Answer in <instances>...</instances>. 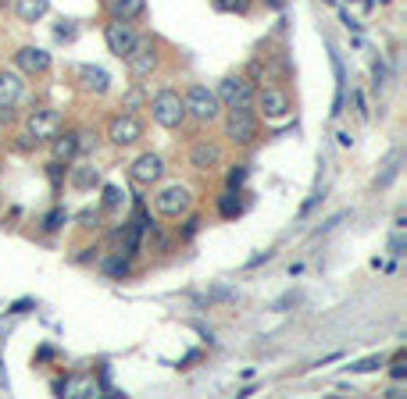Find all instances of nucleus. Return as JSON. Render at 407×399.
<instances>
[{
  "label": "nucleus",
  "mask_w": 407,
  "mask_h": 399,
  "mask_svg": "<svg viewBox=\"0 0 407 399\" xmlns=\"http://www.w3.org/2000/svg\"><path fill=\"white\" fill-rule=\"evenodd\" d=\"M150 115H154V122L161 129H179L186 122V104H182V97L175 90H161L150 100Z\"/></svg>",
  "instance_id": "obj_1"
},
{
  "label": "nucleus",
  "mask_w": 407,
  "mask_h": 399,
  "mask_svg": "<svg viewBox=\"0 0 407 399\" xmlns=\"http://www.w3.org/2000/svg\"><path fill=\"white\" fill-rule=\"evenodd\" d=\"M182 104H186V115H189V118H196V122H204V125H211V122L218 118V111H222L218 97H215L208 86H200V83L186 90Z\"/></svg>",
  "instance_id": "obj_2"
},
{
  "label": "nucleus",
  "mask_w": 407,
  "mask_h": 399,
  "mask_svg": "<svg viewBox=\"0 0 407 399\" xmlns=\"http://www.w3.org/2000/svg\"><path fill=\"white\" fill-rule=\"evenodd\" d=\"M226 139H233L236 147H247L258 139V118L250 107H229L226 115Z\"/></svg>",
  "instance_id": "obj_3"
},
{
  "label": "nucleus",
  "mask_w": 407,
  "mask_h": 399,
  "mask_svg": "<svg viewBox=\"0 0 407 399\" xmlns=\"http://www.w3.org/2000/svg\"><path fill=\"white\" fill-rule=\"evenodd\" d=\"M26 129H29V139H33V143H51V139L65 129V118H61V111H54V107H36V111L29 115Z\"/></svg>",
  "instance_id": "obj_4"
},
{
  "label": "nucleus",
  "mask_w": 407,
  "mask_h": 399,
  "mask_svg": "<svg viewBox=\"0 0 407 399\" xmlns=\"http://www.w3.org/2000/svg\"><path fill=\"white\" fill-rule=\"evenodd\" d=\"M154 207H157L164 218H182V214H189V207H193V193H189V186L171 182V186H164V189L154 196Z\"/></svg>",
  "instance_id": "obj_5"
},
{
  "label": "nucleus",
  "mask_w": 407,
  "mask_h": 399,
  "mask_svg": "<svg viewBox=\"0 0 407 399\" xmlns=\"http://www.w3.org/2000/svg\"><path fill=\"white\" fill-rule=\"evenodd\" d=\"M136 29H132V22H125V18H111L107 26H104V43H107V50L115 54V58H125L132 47H136Z\"/></svg>",
  "instance_id": "obj_6"
},
{
  "label": "nucleus",
  "mask_w": 407,
  "mask_h": 399,
  "mask_svg": "<svg viewBox=\"0 0 407 399\" xmlns=\"http://www.w3.org/2000/svg\"><path fill=\"white\" fill-rule=\"evenodd\" d=\"M125 65H129L132 79H147L157 68V43L154 40H136V47L125 54Z\"/></svg>",
  "instance_id": "obj_7"
},
{
  "label": "nucleus",
  "mask_w": 407,
  "mask_h": 399,
  "mask_svg": "<svg viewBox=\"0 0 407 399\" xmlns=\"http://www.w3.org/2000/svg\"><path fill=\"white\" fill-rule=\"evenodd\" d=\"M107 139L115 143V147H132V143H139L143 139V122L136 118V115H115L111 118V125H107Z\"/></svg>",
  "instance_id": "obj_8"
},
{
  "label": "nucleus",
  "mask_w": 407,
  "mask_h": 399,
  "mask_svg": "<svg viewBox=\"0 0 407 399\" xmlns=\"http://www.w3.org/2000/svg\"><path fill=\"white\" fill-rule=\"evenodd\" d=\"M215 97L226 107H250L254 104V86L247 79H240V75H229V79H222V86H218Z\"/></svg>",
  "instance_id": "obj_9"
},
{
  "label": "nucleus",
  "mask_w": 407,
  "mask_h": 399,
  "mask_svg": "<svg viewBox=\"0 0 407 399\" xmlns=\"http://www.w3.org/2000/svg\"><path fill=\"white\" fill-rule=\"evenodd\" d=\"M129 175H132L136 186H154V182L164 179V161H161L157 154H139V157L132 161Z\"/></svg>",
  "instance_id": "obj_10"
},
{
  "label": "nucleus",
  "mask_w": 407,
  "mask_h": 399,
  "mask_svg": "<svg viewBox=\"0 0 407 399\" xmlns=\"http://www.w3.org/2000/svg\"><path fill=\"white\" fill-rule=\"evenodd\" d=\"M189 161H193L196 171H211V168L222 164V147L211 143V139H196L193 150H189Z\"/></svg>",
  "instance_id": "obj_11"
},
{
  "label": "nucleus",
  "mask_w": 407,
  "mask_h": 399,
  "mask_svg": "<svg viewBox=\"0 0 407 399\" xmlns=\"http://www.w3.org/2000/svg\"><path fill=\"white\" fill-rule=\"evenodd\" d=\"M15 65H18L26 75H43V72L51 68V54L40 50V47H22V50L15 54Z\"/></svg>",
  "instance_id": "obj_12"
},
{
  "label": "nucleus",
  "mask_w": 407,
  "mask_h": 399,
  "mask_svg": "<svg viewBox=\"0 0 407 399\" xmlns=\"http://www.w3.org/2000/svg\"><path fill=\"white\" fill-rule=\"evenodd\" d=\"M258 111L265 118H286L290 115V97L282 90H261L258 93Z\"/></svg>",
  "instance_id": "obj_13"
},
{
  "label": "nucleus",
  "mask_w": 407,
  "mask_h": 399,
  "mask_svg": "<svg viewBox=\"0 0 407 399\" xmlns=\"http://www.w3.org/2000/svg\"><path fill=\"white\" fill-rule=\"evenodd\" d=\"M75 75H79L83 90H90V93H97V97H104V93L111 90V75H107L100 65H83Z\"/></svg>",
  "instance_id": "obj_14"
},
{
  "label": "nucleus",
  "mask_w": 407,
  "mask_h": 399,
  "mask_svg": "<svg viewBox=\"0 0 407 399\" xmlns=\"http://www.w3.org/2000/svg\"><path fill=\"white\" fill-rule=\"evenodd\" d=\"M22 93H26V83H22L18 72H0V104L15 107L22 100Z\"/></svg>",
  "instance_id": "obj_15"
},
{
  "label": "nucleus",
  "mask_w": 407,
  "mask_h": 399,
  "mask_svg": "<svg viewBox=\"0 0 407 399\" xmlns=\"http://www.w3.org/2000/svg\"><path fill=\"white\" fill-rule=\"evenodd\" d=\"M51 143H54V161H72V157L83 150V139H79V132H65V136L58 132Z\"/></svg>",
  "instance_id": "obj_16"
},
{
  "label": "nucleus",
  "mask_w": 407,
  "mask_h": 399,
  "mask_svg": "<svg viewBox=\"0 0 407 399\" xmlns=\"http://www.w3.org/2000/svg\"><path fill=\"white\" fill-rule=\"evenodd\" d=\"M68 182H72V189H93V186H100V171L93 164H75Z\"/></svg>",
  "instance_id": "obj_17"
},
{
  "label": "nucleus",
  "mask_w": 407,
  "mask_h": 399,
  "mask_svg": "<svg viewBox=\"0 0 407 399\" xmlns=\"http://www.w3.org/2000/svg\"><path fill=\"white\" fill-rule=\"evenodd\" d=\"M15 11H18L22 22H40V18L51 11V0H18Z\"/></svg>",
  "instance_id": "obj_18"
},
{
  "label": "nucleus",
  "mask_w": 407,
  "mask_h": 399,
  "mask_svg": "<svg viewBox=\"0 0 407 399\" xmlns=\"http://www.w3.org/2000/svg\"><path fill=\"white\" fill-rule=\"evenodd\" d=\"M143 15V0H111V18H139Z\"/></svg>",
  "instance_id": "obj_19"
},
{
  "label": "nucleus",
  "mask_w": 407,
  "mask_h": 399,
  "mask_svg": "<svg viewBox=\"0 0 407 399\" xmlns=\"http://www.w3.org/2000/svg\"><path fill=\"white\" fill-rule=\"evenodd\" d=\"M218 214H222V218H240V214H243V200H240L236 189H229V193L218 200Z\"/></svg>",
  "instance_id": "obj_20"
},
{
  "label": "nucleus",
  "mask_w": 407,
  "mask_h": 399,
  "mask_svg": "<svg viewBox=\"0 0 407 399\" xmlns=\"http://www.w3.org/2000/svg\"><path fill=\"white\" fill-rule=\"evenodd\" d=\"M65 221H68V214H65L61 207H54V211H51V214L43 218V228H47V232H58V228H61Z\"/></svg>",
  "instance_id": "obj_21"
},
{
  "label": "nucleus",
  "mask_w": 407,
  "mask_h": 399,
  "mask_svg": "<svg viewBox=\"0 0 407 399\" xmlns=\"http://www.w3.org/2000/svg\"><path fill=\"white\" fill-rule=\"evenodd\" d=\"M122 203V189L118 186H104V211H118Z\"/></svg>",
  "instance_id": "obj_22"
},
{
  "label": "nucleus",
  "mask_w": 407,
  "mask_h": 399,
  "mask_svg": "<svg viewBox=\"0 0 407 399\" xmlns=\"http://www.w3.org/2000/svg\"><path fill=\"white\" fill-rule=\"evenodd\" d=\"M107 275H111V278H125V275H129V257H115V260H107Z\"/></svg>",
  "instance_id": "obj_23"
},
{
  "label": "nucleus",
  "mask_w": 407,
  "mask_h": 399,
  "mask_svg": "<svg viewBox=\"0 0 407 399\" xmlns=\"http://www.w3.org/2000/svg\"><path fill=\"white\" fill-rule=\"evenodd\" d=\"M226 182H229V189H240V186L247 182V164H236V168L229 171V179H226Z\"/></svg>",
  "instance_id": "obj_24"
},
{
  "label": "nucleus",
  "mask_w": 407,
  "mask_h": 399,
  "mask_svg": "<svg viewBox=\"0 0 407 399\" xmlns=\"http://www.w3.org/2000/svg\"><path fill=\"white\" fill-rule=\"evenodd\" d=\"M218 11H247V0H215Z\"/></svg>",
  "instance_id": "obj_25"
},
{
  "label": "nucleus",
  "mask_w": 407,
  "mask_h": 399,
  "mask_svg": "<svg viewBox=\"0 0 407 399\" xmlns=\"http://www.w3.org/2000/svg\"><path fill=\"white\" fill-rule=\"evenodd\" d=\"M375 367H382V360H379V356H368V360L350 363V371H375Z\"/></svg>",
  "instance_id": "obj_26"
},
{
  "label": "nucleus",
  "mask_w": 407,
  "mask_h": 399,
  "mask_svg": "<svg viewBox=\"0 0 407 399\" xmlns=\"http://www.w3.org/2000/svg\"><path fill=\"white\" fill-rule=\"evenodd\" d=\"M389 374H393L396 381H403V378H407V367H403V353H400V356L393 360V371H389Z\"/></svg>",
  "instance_id": "obj_27"
},
{
  "label": "nucleus",
  "mask_w": 407,
  "mask_h": 399,
  "mask_svg": "<svg viewBox=\"0 0 407 399\" xmlns=\"http://www.w3.org/2000/svg\"><path fill=\"white\" fill-rule=\"evenodd\" d=\"M196 228H200V221H196V218H189V221H186V228H182V239H193V235H196Z\"/></svg>",
  "instance_id": "obj_28"
},
{
  "label": "nucleus",
  "mask_w": 407,
  "mask_h": 399,
  "mask_svg": "<svg viewBox=\"0 0 407 399\" xmlns=\"http://www.w3.org/2000/svg\"><path fill=\"white\" fill-rule=\"evenodd\" d=\"M389 253H393V257L403 253V235H393V239H389Z\"/></svg>",
  "instance_id": "obj_29"
},
{
  "label": "nucleus",
  "mask_w": 407,
  "mask_h": 399,
  "mask_svg": "<svg viewBox=\"0 0 407 399\" xmlns=\"http://www.w3.org/2000/svg\"><path fill=\"white\" fill-rule=\"evenodd\" d=\"M196 360H200V349H193V353H186V356L179 360V371H186V367H189V363H196Z\"/></svg>",
  "instance_id": "obj_30"
},
{
  "label": "nucleus",
  "mask_w": 407,
  "mask_h": 399,
  "mask_svg": "<svg viewBox=\"0 0 407 399\" xmlns=\"http://www.w3.org/2000/svg\"><path fill=\"white\" fill-rule=\"evenodd\" d=\"M72 36H75V29H72V26H65V22H61V29H58V40H72Z\"/></svg>",
  "instance_id": "obj_31"
},
{
  "label": "nucleus",
  "mask_w": 407,
  "mask_h": 399,
  "mask_svg": "<svg viewBox=\"0 0 407 399\" xmlns=\"http://www.w3.org/2000/svg\"><path fill=\"white\" fill-rule=\"evenodd\" d=\"M29 307H33V299H18V303H15V307H11V310H15V314H26V310H29Z\"/></svg>",
  "instance_id": "obj_32"
},
{
  "label": "nucleus",
  "mask_w": 407,
  "mask_h": 399,
  "mask_svg": "<svg viewBox=\"0 0 407 399\" xmlns=\"http://www.w3.org/2000/svg\"><path fill=\"white\" fill-rule=\"evenodd\" d=\"M265 4H268V8H282V4H286V0H265Z\"/></svg>",
  "instance_id": "obj_33"
}]
</instances>
